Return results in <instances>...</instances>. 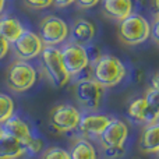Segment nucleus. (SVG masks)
Segmentation results:
<instances>
[{
	"label": "nucleus",
	"mask_w": 159,
	"mask_h": 159,
	"mask_svg": "<svg viewBox=\"0 0 159 159\" xmlns=\"http://www.w3.org/2000/svg\"><path fill=\"white\" fill-rule=\"evenodd\" d=\"M71 36L75 43H80V45L88 43L95 36V25L85 18H78L73 24Z\"/></svg>",
	"instance_id": "nucleus-17"
},
{
	"label": "nucleus",
	"mask_w": 159,
	"mask_h": 159,
	"mask_svg": "<svg viewBox=\"0 0 159 159\" xmlns=\"http://www.w3.org/2000/svg\"><path fill=\"white\" fill-rule=\"evenodd\" d=\"M4 7H6V0H0V14L3 13Z\"/></svg>",
	"instance_id": "nucleus-32"
},
{
	"label": "nucleus",
	"mask_w": 159,
	"mask_h": 159,
	"mask_svg": "<svg viewBox=\"0 0 159 159\" xmlns=\"http://www.w3.org/2000/svg\"><path fill=\"white\" fill-rule=\"evenodd\" d=\"M22 32H24V27L17 18H13V17L0 18V35L8 43H14Z\"/></svg>",
	"instance_id": "nucleus-18"
},
{
	"label": "nucleus",
	"mask_w": 159,
	"mask_h": 159,
	"mask_svg": "<svg viewBox=\"0 0 159 159\" xmlns=\"http://www.w3.org/2000/svg\"><path fill=\"white\" fill-rule=\"evenodd\" d=\"M157 157H158V159H159V152H158V154H157Z\"/></svg>",
	"instance_id": "nucleus-34"
},
{
	"label": "nucleus",
	"mask_w": 159,
	"mask_h": 159,
	"mask_svg": "<svg viewBox=\"0 0 159 159\" xmlns=\"http://www.w3.org/2000/svg\"><path fill=\"white\" fill-rule=\"evenodd\" d=\"M8 49H10V43L0 35V60L6 57V55L8 53Z\"/></svg>",
	"instance_id": "nucleus-27"
},
{
	"label": "nucleus",
	"mask_w": 159,
	"mask_h": 159,
	"mask_svg": "<svg viewBox=\"0 0 159 159\" xmlns=\"http://www.w3.org/2000/svg\"><path fill=\"white\" fill-rule=\"evenodd\" d=\"M117 35L124 45L137 46L144 43L151 36V24L141 14L133 13L131 16L119 22Z\"/></svg>",
	"instance_id": "nucleus-2"
},
{
	"label": "nucleus",
	"mask_w": 159,
	"mask_h": 159,
	"mask_svg": "<svg viewBox=\"0 0 159 159\" xmlns=\"http://www.w3.org/2000/svg\"><path fill=\"white\" fill-rule=\"evenodd\" d=\"M14 53L20 60H32L41 56L45 45L38 34L32 31L24 30V32L20 35V38L14 42Z\"/></svg>",
	"instance_id": "nucleus-9"
},
{
	"label": "nucleus",
	"mask_w": 159,
	"mask_h": 159,
	"mask_svg": "<svg viewBox=\"0 0 159 159\" xmlns=\"http://www.w3.org/2000/svg\"><path fill=\"white\" fill-rule=\"evenodd\" d=\"M75 3V0H53V4L57 6V7H69L70 4Z\"/></svg>",
	"instance_id": "nucleus-29"
},
{
	"label": "nucleus",
	"mask_w": 159,
	"mask_h": 159,
	"mask_svg": "<svg viewBox=\"0 0 159 159\" xmlns=\"http://www.w3.org/2000/svg\"><path fill=\"white\" fill-rule=\"evenodd\" d=\"M92 78L103 88L120 84L127 75V69L119 57L113 55H99L92 64Z\"/></svg>",
	"instance_id": "nucleus-1"
},
{
	"label": "nucleus",
	"mask_w": 159,
	"mask_h": 159,
	"mask_svg": "<svg viewBox=\"0 0 159 159\" xmlns=\"http://www.w3.org/2000/svg\"><path fill=\"white\" fill-rule=\"evenodd\" d=\"M41 159H71V158H70V152L67 149L61 148V147H50V148L43 151Z\"/></svg>",
	"instance_id": "nucleus-21"
},
{
	"label": "nucleus",
	"mask_w": 159,
	"mask_h": 159,
	"mask_svg": "<svg viewBox=\"0 0 159 159\" xmlns=\"http://www.w3.org/2000/svg\"><path fill=\"white\" fill-rule=\"evenodd\" d=\"M38 80L36 69L25 60H14L6 71V84L14 92H25L35 85Z\"/></svg>",
	"instance_id": "nucleus-3"
},
{
	"label": "nucleus",
	"mask_w": 159,
	"mask_h": 159,
	"mask_svg": "<svg viewBox=\"0 0 159 159\" xmlns=\"http://www.w3.org/2000/svg\"><path fill=\"white\" fill-rule=\"evenodd\" d=\"M152 8H154L155 17L159 18V0H152Z\"/></svg>",
	"instance_id": "nucleus-31"
},
{
	"label": "nucleus",
	"mask_w": 159,
	"mask_h": 159,
	"mask_svg": "<svg viewBox=\"0 0 159 159\" xmlns=\"http://www.w3.org/2000/svg\"><path fill=\"white\" fill-rule=\"evenodd\" d=\"M16 103L13 98L0 92V124H4L10 117L14 116Z\"/></svg>",
	"instance_id": "nucleus-20"
},
{
	"label": "nucleus",
	"mask_w": 159,
	"mask_h": 159,
	"mask_svg": "<svg viewBox=\"0 0 159 159\" xmlns=\"http://www.w3.org/2000/svg\"><path fill=\"white\" fill-rule=\"evenodd\" d=\"M151 38L157 45H159V18L155 17L154 22L151 25Z\"/></svg>",
	"instance_id": "nucleus-26"
},
{
	"label": "nucleus",
	"mask_w": 159,
	"mask_h": 159,
	"mask_svg": "<svg viewBox=\"0 0 159 159\" xmlns=\"http://www.w3.org/2000/svg\"><path fill=\"white\" fill-rule=\"evenodd\" d=\"M107 17L120 22L133 14V0H102Z\"/></svg>",
	"instance_id": "nucleus-15"
},
{
	"label": "nucleus",
	"mask_w": 159,
	"mask_h": 159,
	"mask_svg": "<svg viewBox=\"0 0 159 159\" xmlns=\"http://www.w3.org/2000/svg\"><path fill=\"white\" fill-rule=\"evenodd\" d=\"M41 60L45 74L55 87L61 88L69 84L71 77L63 66L60 49L56 46H45L41 53Z\"/></svg>",
	"instance_id": "nucleus-4"
},
{
	"label": "nucleus",
	"mask_w": 159,
	"mask_h": 159,
	"mask_svg": "<svg viewBox=\"0 0 159 159\" xmlns=\"http://www.w3.org/2000/svg\"><path fill=\"white\" fill-rule=\"evenodd\" d=\"M2 127L4 134L16 138L17 141H20L24 145H27V143L32 138V131H31L28 123L16 115L8 119L4 124H2Z\"/></svg>",
	"instance_id": "nucleus-13"
},
{
	"label": "nucleus",
	"mask_w": 159,
	"mask_h": 159,
	"mask_svg": "<svg viewBox=\"0 0 159 159\" xmlns=\"http://www.w3.org/2000/svg\"><path fill=\"white\" fill-rule=\"evenodd\" d=\"M105 88L99 82H96L92 77L80 78L74 85L75 99L84 109L96 110L99 109L103 99Z\"/></svg>",
	"instance_id": "nucleus-5"
},
{
	"label": "nucleus",
	"mask_w": 159,
	"mask_h": 159,
	"mask_svg": "<svg viewBox=\"0 0 159 159\" xmlns=\"http://www.w3.org/2000/svg\"><path fill=\"white\" fill-rule=\"evenodd\" d=\"M138 147H140V151L144 154L159 152V120L145 126V129L141 133Z\"/></svg>",
	"instance_id": "nucleus-14"
},
{
	"label": "nucleus",
	"mask_w": 159,
	"mask_h": 159,
	"mask_svg": "<svg viewBox=\"0 0 159 159\" xmlns=\"http://www.w3.org/2000/svg\"><path fill=\"white\" fill-rule=\"evenodd\" d=\"M151 85H152V88H155V89H158V91H159V73H158V74H155V75H154V78H152Z\"/></svg>",
	"instance_id": "nucleus-30"
},
{
	"label": "nucleus",
	"mask_w": 159,
	"mask_h": 159,
	"mask_svg": "<svg viewBox=\"0 0 159 159\" xmlns=\"http://www.w3.org/2000/svg\"><path fill=\"white\" fill-rule=\"evenodd\" d=\"M110 120L112 117L107 115L88 113V115L81 116L77 130L84 138H98L102 134V131L106 129L107 124L110 123Z\"/></svg>",
	"instance_id": "nucleus-12"
},
{
	"label": "nucleus",
	"mask_w": 159,
	"mask_h": 159,
	"mask_svg": "<svg viewBox=\"0 0 159 159\" xmlns=\"http://www.w3.org/2000/svg\"><path fill=\"white\" fill-rule=\"evenodd\" d=\"M70 158L71 159H98L95 147L87 138H80L73 144L70 149Z\"/></svg>",
	"instance_id": "nucleus-19"
},
{
	"label": "nucleus",
	"mask_w": 159,
	"mask_h": 159,
	"mask_svg": "<svg viewBox=\"0 0 159 159\" xmlns=\"http://www.w3.org/2000/svg\"><path fill=\"white\" fill-rule=\"evenodd\" d=\"M101 0H75V3L80 6L81 8H91V7H95Z\"/></svg>",
	"instance_id": "nucleus-28"
},
{
	"label": "nucleus",
	"mask_w": 159,
	"mask_h": 159,
	"mask_svg": "<svg viewBox=\"0 0 159 159\" xmlns=\"http://www.w3.org/2000/svg\"><path fill=\"white\" fill-rule=\"evenodd\" d=\"M126 155V147H107L103 148V157L107 159H121Z\"/></svg>",
	"instance_id": "nucleus-23"
},
{
	"label": "nucleus",
	"mask_w": 159,
	"mask_h": 159,
	"mask_svg": "<svg viewBox=\"0 0 159 159\" xmlns=\"http://www.w3.org/2000/svg\"><path fill=\"white\" fill-rule=\"evenodd\" d=\"M60 55H61L63 66L66 69V71L69 73L70 77L80 75L89 66L91 57L88 50L84 48V45L75 43V42L66 43L60 49Z\"/></svg>",
	"instance_id": "nucleus-6"
},
{
	"label": "nucleus",
	"mask_w": 159,
	"mask_h": 159,
	"mask_svg": "<svg viewBox=\"0 0 159 159\" xmlns=\"http://www.w3.org/2000/svg\"><path fill=\"white\" fill-rule=\"evenodd\" d=\"M70 35L69 25L56 16H46L39 22V38L45 46H57L66 42Z\"/></svg>",
	"instance_id": "nucleus-7"
},
{
	"label": "nucleus",
	"mask_w": 159,
	"mask_h": 159,
	"mask_svg": "<svg viewBox=\"0 0 159 159\" xmlns=\"http://www.w3.org/2000/svg\"><path fill=\"white\" fill-rule=\"evenodd\" d=\"M3 135V127H2V124H0V137Z\"/></svg>",
	"instance_id": "nucleus-33"
},
{
	"label": "nucleus",
	"mask_w": 159,
	"mask_h": 159,
	"mask_svg": "<svg viewBox=\"0 0 159 159\" xmlns=\"http://www.w3.org/2000/svg\"><path fill=\"white\" fill-rule=\"evenodd\" d=\"M25 4L35 10H43L53 4V0H24Z\"/></svg>",
	"instance_id": "nucleus-25"
},
{
	"label": "nucleus",
	"mask_w": 159,
	"mask_h": 159,
	"mask_svg": "<svg viewBox=\"0 0 159 159\" xmlns=\"http://www.w3.org/2000/svg\"><path fill=\"white\" fill-rule=\"evenodd\" d=\"M129 138V126L126 121L120 119H113L106 126V129L102 131V134L98 137L102 148L107 147H120L124 145Z\"/></svg>",
	"instance_id": "nucleus-10"
},
{
	"label": "nucleus",
	"mask_w": 159,
	"mask_h": 159,
	"mask_svg": "<svg viewBox=\"0 0 159 159\" xmlns=\"http://www.w3.org/2000/svg\"><path fill=\"white\" fill-rule=\"evenodd\" d=\"M81 113L75 106L69 103H61L50 110L49 124L52 129L60 133H70L77 129Z\"/></svg>",
	"instance_id": "nucleus-8"
},
{
	"label": "nucleus",
	"mask_w": 159,
	"mask_h": 159,
	"mask_svg": "<svg viewBox=\"0 0 159 159\" xmlns=\"http://www.w3.org/2000/svg\"><path fill=\"white\" fill-rule=\"evenodd\" d=\"M127 116L135 123L151 124L159 120V110L148 103L145 98H135L127 106Z\"/></svg>",
	"instance_id": "nucleus-11"
},
{
	"label": "nucleus",
	"mask_w": 159,
	"mask_h": 159,
	"mask_svg": "<svg viewBox=\"0 0 159 159\" xmlns=\"http://www.w3.org/2000/svg\"><path fill=\"white\" fill-rule=\"evenodd\" d=\"M25 149H27V154H30V155L41 154L42 149H43V140L32 135V138H31L27 143V145H25Z\"/></svg>",
	"instance_id": "nucleus-22"
},
{
	"label": "nucleus",
	"mask_w": 159,
	"mask_h": 159,
	"mask_svg": "<svg viewBox=\"0 0 159 159\" xmlns=\"http://www.w3.org/2000/svg\"><path fill=\"white\" fill-rule=\"evenodd\" d=\"M144 98L148 101L149 105H152L155 109L159 110V91H158V89H155V88H152V87L148 88Z\"/></svg>",
	"instance_id": "nucleus-24"
},
{
	"label": "nucleus",
	"mask_w": 159,
	"mask_h": 159,
	"mask_svg": "<svg viewBox=\"0 0 159 159\" xmlns=\"http://www.w3.org/2000/svg\"><path fill=\"white\" fill-rule=\"evenodd\" d=\"M25 154L27 149L24 144L3 133L0 137V159H20Z\"/></svg>",
	"instance_id": "nucleus-16"
}]
</instances>
